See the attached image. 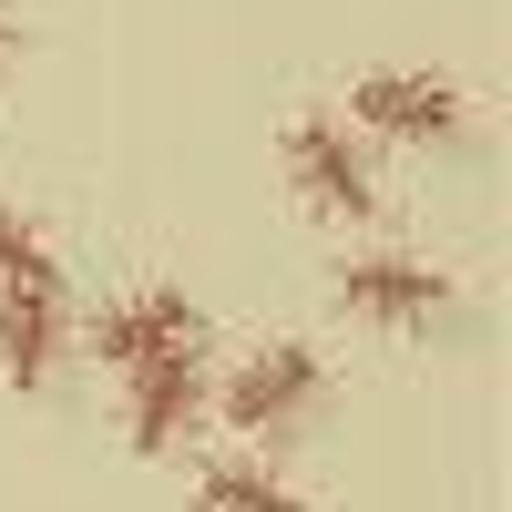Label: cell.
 <instances>
[{"label":"cell","instance_id":"1","mask_svg":"<svg viewBox=\"0 0 512 512\" xmlns=\"http://www.w3.org/2000/svg\"><path fill=\"white\" fill-rule=\"evenodd\" d=\"M328 400V359L308 349V338H267V349H246L226 369V390H216V420L236 441H287V431H308Z\"/></svg>","mask_w":512,"mask_h":512},{"label":"cell","instance_id":"2","mask_svg":"<svg viewBox=\"0 0 512 512\" xmlns=\"http://www.w3.org/2000/svg\"><path fill=\"white\" fill-rule=\"evenodd\" d=\"M349 123L379 144H410V154H441L472 134V103H461L451 72H359L349 82Z\"/></svg>","mask_w":512,"mask_h":512},{"label":"cell","instance_id":"3","mask_svg":"<svg viewBox=\"0 0 512 512\" xmlns=\"http://www.w3.org/2000/svg\"><path fill=\"white\" fill-rule=\"evenodd\" d=\"M287 185H297V205L328 216V226H369V216H379V175H369V154L349 144V123H338V113H297V123H287Z\"/></svg>","mask_w":512,"mask_h":512},{"label":"cell","instance_id":"4","mask_svg":"<svg viewBox=\"0 0 512 512\" xmlns=\"http://www.w3.org/2000/svg\"><path fill=\"white\" fill-rule=\"evenodd\" d=\"M338 308H349L359 328L431 338V328L461 308V287H451L441 267H420V256H349V267H338Z\"/></svg>","mask_w":512,"mask_h":512},{"label":"cell","instance_id":"5","mask_svg":"<svg viewBox=\"0 0 512 512\" xmlns=\"http://www.w3.org/2000/svg\"><path fill=\"white\" fill-rule=\"evenodd\" d=\"M175 349H205V308L185 287H123L113 308L93 318V359L113 379H134L144 359H175Z\"/></svg>","mask_w":512,"mask_h":512},{"label":"cell","instance_id":"6","mask_svg":"<svg viewBox=\"0 0 512 512\" xmlns=\"http://www.w3.org/2000/svg\"><path fill=\"white\" fill-rule=\"evenodd\" d=\"M72 349V297H62V267H41L21 287H0V379H11L21 400L52 390V369Z\"/></svg>","mask_w":512,"mask_h":512},{"label":"cell","instance_id":"7","mask_svg":"<svg viewBox=\"0 0 512 512\" xmlns=\"http://www.w3.org/2000/svg\"><path fill=\"white\" fill-rule=\"evenodd\" d=\"M205 400H216V379H205V349H175V359H144L134 379H123V431H134V451L175 461L195 441Z\"/></svg>","mask_w":512,"mask_h":512},{"label":"cell","instance_id":"8","mask_svg":"<svg viewBox=\"0 0 512 512\" xmlns=\"http://www.w3.org/2000/svg\"><path fill=\"white\" fill-rule=\"evenodd\" d=\"M195 512H308V492L277 482L256 451H226V461H205V472H195Z\"/></svg>","mask_w":512,"mask_h":512},{"label":"cell","instance_id":"9","mask_svg":"<svg viewBox=\"0 0 512 512\" xmlns=\"http://www.w3.org/2000/svg\"><path fill=\"white\" fill-rule=\"evenodd\" d=\"M41 267H52V236L0 205V287H21V277H41Z\"/></svg>","mask_w":512,"mask_h":512},{"label":"cell","instance_id":"10","mask_svg":"<svg viewBox=\"0 0 512 512\" xmlns=\"http://www.w3.org/2000/svg\"><path fill=\"white\" fill-rule=\"evenodd\" d=\"M11 52H21V11L0 0V72H11Z\"/></svg>","mask_w":512,"mask_h":512}]
</instances>
